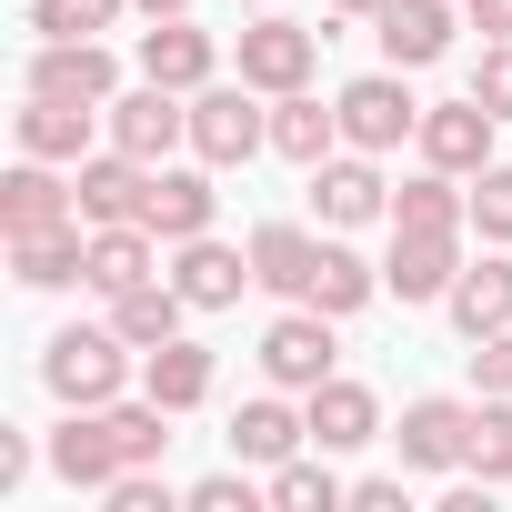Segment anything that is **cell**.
Here are the masks:
<instances>
[{"mask_svg":"<svg viewBox=\"0 0 512 512\" xmlns=\"http://www.w3.org/2000/svg\"><path fill=\"white\" fill-rule=\"evenodd\" d=\"M191 151L211 161V171H241L251 151H272V111L251 101V81L231 91V81H201L191 91Z\"/></svg>","mask_w":512,"mask_h":512,"instance_id":"2","label":"cell"},{"mask_svg":"<svg viewBox=\"0 0 512 512\" xmlns=\"http://www.w3.org/2000/svg\"><path fill=\"white\" fill-rule=\"evenodd\" d=\"M91 272V221H61V231H21L11 241V282L21 292H71Z\"/></svg>","mask_w":512,"mask_h":512,"instance_id":"17","label":"cell"},{"mask_svg":"<svg viewBox=\"0 0 512 512\" xmlns=\"http://www.w3.org/2000/svg\"><path fill=\"white\" fill-rule=\"evenodd\" d=\"M141 392H151V402H171V412L211 402V352H201V342H161V352L141 362Z\"/></svg>","mask_w":512,"mask_h":512,"instance_id":"29","label":"cell"},{"mask_svg":"<svg viewBox=\"0 0 512 512\" xmlns=\"http://www.w3.org/2000/svg\"><path fill=\"white\" fill-rule=\"evenodd\" d=\"M161 241H201L221 221V191H211V161L201 171H151V211H141Z\"/></svg>","mask_w":512,"mask_h":512,"instance_id":"21","label":"cell"},{"mask_svg":"<svg viewBox=\"0 0 512 512\" xmlns=\"http://www.w3.org/2000/svg\"><path fill=\"white\" fill-rule=\"evenodd\" d=\"M121 352H131V342H121L111 322H101V332H91V322H71V332H51L41 382H51L71 412H101V402H121Z\"/></svg>","mask_w":512,"mask_h":512,"instance_id":"1","label":"cell"},{"mask_svg":"<svg viewBox=\"0 0 512 512\" xmlns=\"http://www.w3.org/2000/svg\"><path fill=\"white\" fill-rule=\"evenodd\" d=\"M262 372L282 382V392H312V382H332V312H282L272 332H262Z\"/></svg>","mask_w":512,"mask_h":512,"instance_id":"10","label":"cell"},{"mask_svg":"<svg viewBox=\"0 0 512 512\" xmlns=\"http://www.w3.org/2000/svg\"><path fill=\"white\" fill-rule=\"evenodd\" d=\"M302 442H312V412H292V402H272V392L231 412V452H241V462H262V472H272V462H292Z\"/></svg>","mask_w":512,"mask_h":512,"instance_id":"23","label":"cell"},{"mask_svg":"<svg viewBox=\"0 0 512 512\" xmlns=\"http://www.w3.org/2000/svg\"><path fill=\"white\" fill-rule=\"evenodd\" d=\"M472 221V191H452V171H422L392 191V231H462Z\"/></svg>","mask_w":512,"mask_h":512,"instance_id":"28","label":"cell"},{"mask_svg":"<svg viewBox=\"0 0 512 512\" xmlns=\"http://www.w3.org/2000/svg\"><path fill=\"white\" fill-rule=\"evenodd\" d=\"M121 11H131V0H31V31L41 41H101Z\"/></svg>","mask_w":512,"mask_h":512,"instance_id":"33","label":"cell"},{"mask_svg":"<svg viewBox=\"0 0 512 512\" xmlns=\"http://www.w3.org/2000/svg\"><path fill=\"white\" fill-rule=\"evenodd\" d=\"M472 101H482L492 121H512V41H492V51H482V71H472Z\"/></svg>","mask_w":512,"mask_h":512,"instance_id":"36","label":"cell"},{"mask_svg":"<svg viewBox=\"0 0 512 512\" xmlns=\"http://www.w3.org/2000/svg\"><path fill=\"white\" fill-rule=\"evenodd\" d=\"M332 141H342V111H322L312 91H282V101H272V151H282V161L312 171V161H332Z\"/></svg>","mask_w":512,"mask_h":512,"instance_id":"27","label":"cell"},{"mask_svg":"<svg viewBox=\"0 0 512 512\" xmlns=\"http://www.w3.org/2000/svg\"><path fill=\"white\" fill-rule=\"evenodd\" d=\"M452 282H462V231H392L382 292H402V302H442Z\"/></svg>","mask_w":512,"mask_h":512,"instance_id":"11","label":"cell"},{"mask_svg":"<svg viewBox=\"0 0 512 512\" xmlns=\"http://www.w3.org/2000/svg\"><path fill=\"white\" fill-rule=\"evenodd\" d=\"M262 492H251L241 472H211V482H191V512H251Z\"/></svg>","mask_w":512,"mask_h":512,"instance_id":"39","label":"cell"},{"mask_svg":"<svg viewBox=\"0 0 512 512\" xmlns=\"http://www.w3.org/2000/svg\"><path fill=\"white\" fill-rule=\"evenodd\" d=\"M332 111H342V141H352V151H392L402 131H422V101L402 91V71H372V81H352Z\"/></svg>","mask_w":512,"mask_h":512,"instance_id":"7","label":"cell"},{"mask_svg":"<svg viewBox=\"0 0 512 512\" xmlns=\"http://www.w3.org/2000/svg\"><path fill=\"white\" fill-rule=\"evenodd\" d=\"M472 221H482V241H512V171H472Z\"/></svg>","mask_w":512,"mask_h":512,"instance_id":"35","label":"cell"},{"mask_svg":"<svg viewBox=\"0 0 512 512\" xmlns=\"http://www.w3.org/2000/svg\"><path fill=\"white\" fill-rule=\"evenodd\" d=\"M472 21H482L492 41H512V0H472Z\"/></svg>","mask_w":512,"mask_h":512,"instance_id":"41","label":"cell"},{"mask_svg":"<svg viewBox=\"0 0 512 512\" xmlns=\"http://www.w3.org/2000/svg\"><path fill=\"white\" fill-rule=\"evenodd\" d=\"M332 11H342V21H382V11H392V0H332Z\"/></svg>","mask_w":512,"mask_h":512,"instance_id":"42","label":"cell"},{"mask_svg":"<svg viewBox=\"0 0 512 512\" xmlns=\"http://www.w3.org/2000/svg\"><path fill=\"white\" fill-rule=\"evenodd\" d=\"M492 131H502V121L462 91V101H432L412 141H422V161H432V171H452V181H462V171H482V161H492Z\"/></svg>","mask_w":512,"mask_h":512,"instance_id":"8","label":"cell"},{"mask_svg":"<svg viewBox=\"0 0 512 512\" xmlns=\"http://www.w3.org/2000/svg\"><path fill=\"white\" fill-rule=\"evenodd\" d=\"M61 221H81V191H71L51 161H31V151H21V171L0 181V231L21 241V231H61Z\"/></svg>","mask_w":512,"mask_h":512,"instance_id":"14","label":"cell"},{"mask_svg":"<svg viewBox=\"0 0 512 512\" xmlns=\"http://www.w3.org/2000/svg\"><path fill=\"white\" fill-rule=\"evenodd\" d=\"M151 241H161L151 221H101V231H91V272H81V292L121 302L131 282H161V251H151Z\"/></svg>","mask_w":512,"mask_h":512,"instance_id":"13","label":"cell"},{"mask_svg":"<svg viewBox=\"0 0 512 512\" xmlns=\"http://www.w3.org/2000/svg\"><path fill=\"white\" fill-rule=\"evenodd\" d=\"M31 91L111 111V101H121V61H111L101 41H41V51H31Z\"/></svg>","mask_w":512,"mask_h":512,"instance_id":"6","label":"cell"},{"mask_svg":"<svg viewBox=\"0 0 512 512\" xmlns=\"http://www.w3.org/2000/svg\"><path fill=\"white\" fill-rule=\"evenodd\" d=\"M21 151H31V161H91V101H51V91H31V111H21Z\"/></svg>","mask_w":512,"mask_h":512,"instance_id":"26","label":"cell"},{"mask_svg":"<svg viewBox=\"0 0 512 512\" xmlns=\"http://www.w3.org/2000/svg\"><path fill=\"white\" fill-rule=\"evenodd\" d=\"M352 512H402V482H382V472H372V482H352Z\"/></svg>","mask_w":512,"mask_h":512,"instance_id":"40","label":"cell"},{"mask_svg":"<svg viewBox=\"0 0 512 512\" xmlns=\"http://www.w3.org/2000/svg\"><path fill=\"white\" fill-rule=\"evenodd\" d=\"M181 312H191L181 282H131V292L111 302V332H121L131 352H161V342H181Z\"/></svg>","mask_w":512,"mask_h":512,"instance_id":"25","label":"cell"},{"mask_svg":"<svg viewBox=\"0 0 512 512\" xmlns=\"http://www.w3.org/2000/svg\"><path fill=\"white\" fill-rule=\"evenodd\" d=\"M111 141H121L131 161H171V151L191 141V91H161V81L121 91V101H111Z\"/></svg>","mask_w":512,"mask_h":512,"instance_id":"4","label":"cell"},{"mask_svg":"<svg viewBox=\"0 0 512 512\" xmlns=\"http://www.w3.org/2000/svg\"><path fill=\"white\" fill-rule=\"evenodd\" d=\"M131 11H151V21H181V11H191V0H131Z\"/></svg>","mask_w":512,"mask_h":512,"instance_id":"43","label":"cell"},{"mask_svg":"<svg viewBox=\"0 0 512 512\" xmlns=\"http://www.w3.org/2000/svg\"><path fill=\"white\" fill-rule=\"evenodd\" d=\"M302 412H312V442H322V452H362V442H382V402H372L362 382H342V372L312 382Z\"/></svg>","mask_w":512,"mask_h":512,"instance_id":"18","label":"cell"},{"mask_svg":"<svg viewBox=\"0 0 512 512\" xmlns=\"http://www.w3.org/2000/svg\"><path fill=\"white\" fill-rule=\"evenodd\" d=\"M372 292H382V272L362 262V251H342V241H322V272H312V312H332V322H342V312H362Z\"/></svg>","mask_w":512,"mask_h":512,"instance_id":"30","label":"cell"},{"mask_svg":"<svg viewBox=\"0 0 512 512\" xmlns=\"http://www.w3.org/2000/svg\"><path fill=\"white\" fill-rule=\"evenodd\" d=\"M101 502H111V512H171V482H151V462H141V472H121Z\"/></svg>","mask_w":512,"mask_h":512,"instance_id":"37","label":"cell"},{"mask_svg":"<svg viewBox=\"0 0 512 512\" xmlns=\"http://www.w3.org/2000/svg\"><path fill=\"white\" fill-rule=\"evenodd\" d=\"M462 472L492 492V482H512V392H482V412H472V452H462Z\"/></svg>","mask_w":512,"mask_h":512,"instance_id":"31","label":"cell"},{"mask_svg":"<svg viewBox=\"0 0 512 512\" xmlns=\"http://www.w3.org/2000/svg\"><path fill=\"white\" fill-rule=\"evenodd\" d=\"M382 51H392V71H432L452 51V0H392L382 11Z\"/></svg>","mask_w":512,"mask_h":512,"instance_id":"24","label":"cell"},{"mask_svg":"<svg viewBox=\"0 0 512 512\" xmlns=\"http://www.w3.org/2000/svg\"><path fill=\"white\" fill-rule=\"evenodd\" d=\"M322 41H332V31H302V21H251V31H241V81L262 91V101H282V91H312V61H322Z\"/></svg>","mask_w":512,"mask_h":512,"instance_id":"3","label":"cell"},{"mask_svg":"<svg viewBox=\"0 0 512 512\" xmlns=\"http://www.w3.org/2000/svg\"><path fill=\"white\" fill-rule=\"evenodd\" d=\"M442 312H452V332H462V342L512 332V262H462V282L442 292Z\"/></svg>","mask_w":512,"mask_h":512,"instance_id":"22","label":"cell"},{"mask_svg":"<svg viewBox=\"0 0 512 512\" xmlns=\"http://www.w3.org/2000/svg\"><path fill=\"white\" fill-rule=\"evenodd\" d=\"M51 472L61 482H81V492H111L131 462H121V432H111V412H71L61 432H51Z\"/></svg>","mask_w":512,"mask_h":512,"instance_id":"16","label":"cell"},{"mask_svg":"<svg viewBox=\"0 0 512 512\" xmlns=\"http://www.w3.org/2000/svg\"><path fill=\"white\" fill-rule=\"evenodd\" d=\"M392 442H402V462H412V472H452V462L472 452V412H462V402H442V392H422V402L402 412V432H392Z\"/></svg>","mask_w":512,"mask_h":512,"instance_id":"19","label":"cell"},{"mask_svg":"<svg viewBox=\"0 0 512 512\" xmlns=\"http://www.w3.org/2000/svg\"><path fill=\"white\" fill-rule=\"evenodd\" d=\"M251 272H262V292H282V302H312L322 241H312L302 221H262V231H251Z\"/></svg>","mask_w":512,"mask_h":512,"instance_id":"20","label":"cell"},{"mask_svg":"<svg viewBox=\"0 0 512 512\" xmlns=\"http://www.w3.org/2000/svg\"><path fill=\"white\" fill-rule=\"evenodd\" d=\"M312 211H322L332 231L392 221V181L372 171V151H352V161H312Z\"/></svg>","mask_w":512,"mask_h":512,"instance_id":"9","label":"cell"},{"mask_svg":"<svg viewBox=\"0 0 512 512\" xmlns=\"http://www.w3.org/2000/svg\"><path fill=\"white\" fill-rule=\"evenodd\" d=\"M171 282L191 292V312H231L241 302V282H262V272H251V251H231V241H171Z\"/></svg>","mask_w":512,"mask_h":512,"instance_id":"12","label":"cell"},{"mask_svg":"<svg viewBox=\"0 0 512 512\" xmlns=\"http://www.w3.org/2000/svg\"><path fill=\"white\" fill-rule=\"evenodd\" d=\"M101 412H111V432H121V462H131V472H141V462H161V442H171V432H161V422H171V402H151V392H141V402H101Z\"/></svg>","mask_w":512,"mask_h":512,"instance_id":"34","label":"cell"},{"mask_svg":"<svg viewBox=\"0 0 512 512\" xmlns=\"http://www.w3.org/2000/svg\"><path fill=\"white\" fill-rule=\"evenodd\" d=\"M472 392H512V332H482L472 342Z\"/></svg>","mask_w":512,"mask_h":512,"instance_id":"38","label":"cell"},{"mask_svg":"<svg viewBox=\"0 0 512 512\" xmlns=\"http://www.w3.org/2000/svg\"><path fill=\"white\" fill-rule=\"evenodd\" d=\"M342 502H352V492H342L322 462H302V452L272 462V512H342Z\"/></svg>","mask_w":512,"mask_h":512,"instance_id":"32","label":"cell"},{"mask_svg":"<svg viewBox=\"0 0 512 512\" xmlns=\"http://www.w3.org/2000/svg\"><path fill=\"white\" fill-rule=\"evenodd\" d=\"M151 171H161V161H131L121 141H111V151H91V161H71L81 221H91V231H101V221H141V211H151Z\"/></svg>","mask_w":512,"mask_h":512,"instance_id":"5","label":"cell"},{"mask_svg":"<svg viewBox=\"0 0 512 512\" xmlns=\"http://www.w3.org/2000/svg\"><path fill=\"white\" fill-rule=\"evenodd\" d=\"M211 71H221V41H211V31H191V11L141 31V81H161V91H201Z\"/></svg>","mask_w":512,"mask_h":512,"instance_id":"15","label":"cell"}]
</instances>
